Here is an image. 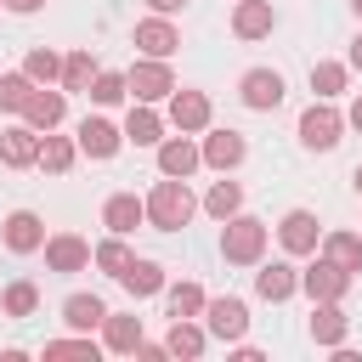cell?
<instances>
[{"mask_svg": "<svg viewBox=\"0 0 362 362\" xmlns=\"http://www.w3.org/2000/svg\"><path fill=\"white\" fill-rule=\"evenodd\" d=\"M141 204H147V221H153L158 232H181V226L192 221V209H198L192 192H187V181H175V175H164Z\"/></svg>", "mask_w": 362, "mask_h": 362, "instance_id": "6da1fadb", "label": "cell"}, {"mask_svg": "<svg viewBox=\"0 0 362 362\" xmlns=\"http://www.w3.org/2000/svg\"><path fill=\"white\" fill-rule=\"evenodd\" d=\"M221 255H226L232 266H255V260L266 255V221H255V215H226V221H221Z\"/></svg>", "mask_w": 362, "mask_h": 362, "instance_id": "7a4b0ae2", "label": "cell"}, {"mask_svg": "<svg viewBox=\"0 0 362 362\" xmlns=\"http://www.w3.org/2000/svg\"><path fill=\"white\" fill-rule=\"evenodd\" d=\"M339 130H345V119L317 96L305 113H300V141L311 147V153H328V147H339Z\"/></svg>", "mask_w": 362, "mask_h": 362, "instance_id": "3957f363", "label": "cell"}, {"mask_svg": "<svg viewBox=\"0 0 362 362\" xmlns=\"http://www.w3.org/2000/svg\"><path fill=\"white\" fill-rule=\"evenodd\" d=\"M124 85H130L136 102H164V96L175 90V74H170L164 57H147V62H136V68L124 74Z\"/></svg>", "mask_w": 362, "mask_h": 362, "instance_id": "277c9868", "label": "cell"}, {"mask_svg": "<svg viewBox=\"0 0 362 362\" xmlns=\"http://www.w3.org/2000/svg\"><path fill=\"white\" fill-rule=\"evenodd\" d=\"M300 288H305L311 300H345V294H351V272H345L339 260H328V255H322L317 266H305V272H300Z\"/></svg>", "mask_w": 362, "mask_h": 362, "instance_id": "5b68a950", "label": "cell"}, {"mask_svg": "<svg viewBox=\"0 0 362 362\" xmlns=\"http://www.w3.org/2000/svg\"><path fill=\"white\" fill-rule=\"evenodd\" d=\"M204 328H209L215 339H243V334H249V305L232 300V294L204 300Z\"/></svg>", "mask_w": 362, "mask_h": 362, "instance_id": "8992f818", "label": "cell"}, {"mask_svg": "<svg viewBox=\"0 0 362 362\" xmlns=\"http://www.w3.org/2000/svg\"><path fill=\"white\" fill-rule=\"evenodd\" d=\"M238 90H243V107L266 113V107L283 102V74H277V68H249V74L238 79Z\"/></svg>", "mask_w": 362, "mask_h": 362, "instance_id": "52a82bcc", "label": "cell"}, {"mask_svg": "<svg viewBox=\"0 0 362 362\" xmlns=\"http://www.w3.org/2000/svg\"><path fill=\"white\" fill-rule=\"evenodd\" d=\"M62 113H68V96H62V90H51V85H34V96L23 102V124H34L40 136H45V130H57V124H62Z\"/></svg>", "mask_w": 362, "mask_h": 362, "instance_id": "ba28073f", "label": "cell"}, {"mask_svg": "<svg viewBox=\"0 0 362 362\" xmlns=\"http://www.w3.org/2000/svg\"><path fill=\"white\" fill-rule=\"evenodd\" d=\"M74 141H79L85 158H113V153L124 147V130H119L113 119H85V124L74 130Z\"/></svg>", "mask_w": 362, "mask_h": 362, "instance_id": "9c48e42d", "label": "cell"}, {"mask_svg": "<svg viewBox=\"0 0 362 362\" xmlns=\"http://www.w3.org/2000/svg\"><path fill=\"white\" fill-rule=\"evenodd\" d=\"M243 153H249V141H243L238 130H209V136H204V147H198V158H204L209 170H221V175H226V170H238V164H243Z\"/></svg>", "mask_w": 362, "mask_h": 362, "instance_id": "30bf717a", "label": "cell"}, {"mask_svg": "<svg viewBox=\"0 0 362 362\" xmlns=\"http://www.w3.org/2000/svg\"><path fill=\"white\" fill-rule=\"evenodd\" d=\"M45 266L62 272V277H74V272L90 266V243L74 238V232H57V238H45Z\"/></svg>", "mask_w": 362, "mask_h": 362, "instance_id": "8fae6325", "label": "cell"}, {"mask_svg": "<svg viewBox=\"0 0 362 362\" xmlns=\"http://www.w3.org/2000/svg\"><path fill=\"white\" fill-rule=\"evenodd\" d=\"M6 249H11V255L45 249V221H40L34 209H11V215H6Z\"/></svg>", "mask_w": 362, "mask_h": 362, "instance_id": "7c38bea8", "label": "cell"}, {"mask_svg": "<svg viewBox=\"0 0 362 362\" xmlns=\"http://www.w3.org/2000/svg\"><path fill=\"white\" fill-rule=\"evenodd\" d=\"M317 238H322V232H317V215H311V209H288V215L277 221V243H283L288 255H311Z\"/></svg>", "mask_w": 362, "mask_h": 362, "instance_id": "4fadbf2b", "label": "cell"}, {"mask_svg": "<svg viewBox=\"0 0 362 362\" xmlns=\"http://www.w3.org/2000/svg\"><path fill=\"white\" fill-rule=\"evenodd\" d=\"M141 221H147V204H141L136 192H113V198L102 204V226H107V232H119V238H130Z\"/></svg>", "mask_w": 362, "mask_h": 362, "instance_id": "5bb4252c", "label": "cell"}, {"mask_svg": "<svg viewBox=\"0 0 362 362\" xmlns=\"http://www.w3.org/2000/svg\"><path fill=\"white\" fill-rule=\"evenodd\" d=\"M272 28H277L272 0H238V11H232V34L238 40H266Z\"/></svg>", "mask_w": 362, "mask_h": 362, "instance_id": "9a60e30c", "label": "cell"}, {"mask_svg": "<svg viewBox=\"0 0 362 362\" xmlns=\"http://www.w3.org/2000/svg\"><path fill=\"white\" fill-rule=\"evenodd\" d=\"M170 124L187 130V136L204 130V124H209V96H204V90H170Z\"/></svg>", "mask_w": 362, "mask_h": 362, "instance_id": "2e32d148", "label": "cell"}, {"mask_svg": "<svg viewBox=\"0 0 362 362\" xmlns=\"http://www.w3.org/2000/svg\"><path fill=\"white\" fill-rule=\"evenodd\" d=\"M198 164H204V158H198V147L187 141V130H181V136H170V141H158V175H175V181H187Z\"/></svg>", "mask_w": 362, "mask_h": 362, "instance_id": "e0dca14e", "label": "cell"}, {"mask_svg": "<svg viewBox=\"0 0 362 362\" xmlns=\"http://www.w3.org/2000/svg\"><path fill=\"white\" fill-rule=\"evenodd\" d=\"M0 158H6L11 170H28V164L40 158V130H34V124H11V130H0Z\"/></svg>", "mask_w": 362, "mask_h": 362, "instance_id": "ac0fdd59", "label": "cell"}, {"mask_svg": "<svg viewBox=\"0 0 362 362\" xmlns=\"http://www.w3.org/2000/svg\"><path fill=\"white\" fill-rule=\"evenodd\" d=\"M175 45H181V34H175L170 17H147V23H136V51H141V57H170Z\"/></svg>", "mask_w": 362, "mask_h": 362, "instance_id": "d6986e66", "label": "cell"}, {"mask_svg": "<svg viewBox=\"0 0 362 362\" xmlns=\"http://www.w3.org/2000/svg\"><path fill=\"white\" fill-rule=\"evenodd\" d=\"M294 288H300V272H294L288 260H272V266H260V272H255V294H260V300H272V305H277V300H288Z\"/></svg>", "mask_w": 362, "mask_h": 362, "instance_id": "ffe728a7", "label": "cell"}, {"mask_svg": "<svg viewBox=\"0 0 362 362\" xmlns=\"http://www.w3.org/2000/svg\"><path fill=\"white\" fill-rule=\"evenodd\" d=\"M311 339L317 345H345V311H339V300H311Z\"/></svg>", "mask_w": 362, "mask_h": 362, "instance_id": "44dd1931", "label": "cell"}, {"mask_svg": "<svg viewBox=\"0 0 362 362\" xmlns=\"http://www.w3.org/2000/svg\"><path fill=\"white\" fill-rule=\"evenodd\" d=\"M124 141H136V147H158V141H164V119L153 113V102H136V107H130Z\"/></svg>", "mask_w": 362, "mask_h": 362, "instance_id": "7402d4cb", "label": "cell"}, {"mask_svg": "<svg viewBox=\"0 0 362 362\" xmlns=\"http://www.w3.org/2000/svg\"><path fill=\"white\" fill-rule=\"evenodd\" d=\"M102 317H107V305H102L96 294H68V300H62V322H68L74 334H90V328H102Z\"/></svg>", "mask_w": 362, "mask_h": 362, "instance_id": "603a6c76", "label": "cell"}, {"mask_svg": "<svg viewBox=\"0 0 362 362\" xmlns=\"http://www.w3.org/2000/svg\"><path fill=\"white\" fill-rule=\"evenodd\" d=\"M102 345L107 351H119V356H136V345H141V317H102Z\"/></svg>", "mask_w": 362, "mask_h": 362, "instance_id": "cb8c5ba5", "label": "cell"}, {"mask_svg": "<svg viewBox=\"0 0 362 362\" xmlns=\"http://www.w3.org/2000/svg\"><path fill=\"white\" fill-rule=\"evenodd\" d=\"M119 283H124L136 300H147V294H158V288H164V266H158V260H136V255H130V266L119 272Z\"/></svg>", "mask_w": 362, "mask_h": 362, "instance_id": "d4e9b609", "label": "cell"}, {"mask_svg": "<svg viewBox=\"0 0 362 362\" xmlns=\"http://www.w3.org/2000/svg\"><path fill=\"white\" fill-rule=\"evenodd\" d=\"M204 345H209V328H198L192 317H175L170 322V339H164L170 356H204Z\"/></svg>", "mask_w": 362, "mask_h": 362, "instance_id": "484cf974", "label": "cell"}, {"mask_svg": "<svg viewBox=\"0 0 362 362\" xmlns=\"http://www.w3.org/2000/svg\"><path fill=\"white\" fill-rule=\"evenodd\" d=\"M74 158H79V141H68V136H40V158L34 164H45L51 175H62V170H74Z\"/></svg>", "mask_w": 362, "mask_h": 362, "instance_id": "4316f807", "label": "cell"}, {"mask_svg": "<svg viewBox=\"0 0 362 362\" xmlns=\"http://www.w3.org/2000/svg\"><path fill=\"white\" fill-rule=\"evenodd\" d=\"M322 255L339 260V266L356 277V272H362V232H328V238H322Z\"/></svg>", "mask_w": 362, "mask_h": 362, "instance_id": "83f0119b", "label": "cell"}, {"mask_svg": "<svg viewBox=\"0 0 362 362\" xmlns=\"http://www.w3.org/2000/svg\"><path fill=\"white\" fill-rule=\"evenodd\" d=\"M345 79H351L345 62H317V68H311V90H317L322 102H334V96L345 90Z\"/></svg>", "mask_w": 362, "mask_h": 362, "instance_id": "f1b7e54d", "label": "cell"}, {"mask_svg": "<svg viewBox=\"0 0 362 362\" xmlns=\"http://www.w3.org/2000/svg\"><path fill=\"white\" fill-rule=\"evenodd\" d=\"M204 209H209L215 221L238 215V209H243V187H238V181H215V187H209V198H204Z\"/></svg>", "mask_w": 362, "mask_h": 362, "instance_id": "f546056e", "label": "cell"}, {"mask_svg": "<svg viewBox=\"0 0 362 362\" xmlns=\"http://www.w3.org/2000/svg\"><path fill=\"white\" fill-rule=\"evenodd\" d=\"M23 74H28L34 85H51V79H62V57H57V51H45V45H34V51H28V62H23Z\"/></svg>", "mask_w": 362, "mask_h": 362, "instance_id": "4dcf8cb0", "label": "cell"}, {"mask_svg": "<svg viewBox=\"0 0 362 362\" xmlns=\"http://www.w3.org/2000/svg\"><path fill=\"white\" fill-rule=\"evenodd\" d=\"M90 79H96V62H90V51H74V57H62V90H90Z\"/></svg>", "mask_w": 362, "mask_h": 362, "instance_id": "1f68e13d", "label": "cell"}, {"mask_svg": "<svg viewBox=\"0 0 362 362\" xmlns=\"http://www.w3.org/2000/svg\"><path fill=\"white\" fill-rule=\"evenodd\" d=\"M96 107H113V102H124L130 96V85H124V74H102L96 68V79H90V90H85Z\"/></svg>", "mask_w": 362, "mask_h": 362, "instance_id": "d6a6232c", "label": "cell"}, {"mask_svg": "<svg viewBox=\"0 0 362 362\" xmlns=\"http://www.w3.org/2000/svg\"><path fill=\"white\" fill-rule=\"evenodd\" d=\"M34 305H40V288H34V283H23V277L0 294V311H6V317H34Z\"/></svg>", "mask_w": 362, "mask_h": 362, "instance_id": "836d02e7", "label": "cell"}, {"mask_svg": "<svg viewBox=\"0 0 362 362\" xmlns=\"http://www.w3.org/2000/svg\"><path fill=\"white\" fill-rule=\"evenodd\" d=\"M164 294H170V317H198V311H204V300H209L198 283H170Z\"/></svg>", "mask_w": 362, "mask_h": 362, "instance_id": "e575fe53", "label": "cell"}, {"mask_svg": "<svg viewBox=\"0 0 362 362\" xmlns=\"http://www.w3.org/2000/svg\"><path fill=\"white\" fill-rule=\"evenodd\" d=\"M90 260H96V266H102V272H107V277H119V272H124V266H130V249H124V238H119V232H113V238H107V243H96V249H90Z\"/></svg>", "mask_w": 362, "mask_h": 362, "instance_id": "d590c367", "label": "cell"}, {"mask_svg": "<svg viewBox=\"0 0 362 362\" xmlns=\"http://www.w3.org/2000/svg\"><path fill=\"white\" fill-rule=\"evenodd\" d=\"M28 96H34V79L28 74H0V107L6 113H23Z\"/></svg>", "mask_w": 362, "mask_h": 362, "instance_id": "8d00e7d4", "label": "cell"}, {"mask_svg": "<svg viewBox=\"0 0 362 362\" xmlns=\"http://www.w3.org/2000/svg\"><path fill=\"white\" fill-rule=\"evenodd\" d=\"M45 356H90V362H96V345H90V339H51Z\"/></svg>", "mask_w": 362, "mask_h": 362, "instance_id": "74e56055", "label": "cell"}, {"mask_svg": "<svg viewBox=\"0 0 362 362\" xmlns=\"http://www.w3.org/2000/svg\"><path fill=\"white\" fill-rule=\"evenodd\" d=\"M0 6H6V11H17V17H28V11H40L45 0H0Z\"/></svg>", "mask_w": 362, "mask_h": 362, "instance_id": "f35d334b", "label": "cell"}, {"mask_svg": "<svg viewBox=\"0 0 362 362\" xmlns=\"http://www.w3.org/2000/svg\"><path fill=\"white\" fill-rule=\"evenodd\" d=\"M147 6H153V11H158V17H170V11H181V6H187V0H147Z\"/></svg>", "mask_w": 362, "mask_h": 362, "instance_id": "ab89813d", "label": "cell"}, {"mask_svg": "<svg viewBox=\"0 0 362 362\" xmlns=\"http://www.w3.org/2000/svg\"><path fill=\"white\" fill-rule=\"evenodd\" d=\"M351 68H362V34L351 40Z\"/></svg>", "mask_w": 362, "mask_h": 362, "instance_id": "60d3db41", "label": "cell"}, {"mask_svg": "<svg viewBox=\"0 0 362 362\" xmlns=\"http://www.w3.org/2000/svg\"><path fill=\"white\" fill-rule=\"evenodd\" d=\"M351 124H356V130H362V96H356V102H351Z\"/></svg>", "mask_w": 362, "mask_h": 362, "instance_id": "b9f144b4", "label": "cell"}, {"mask_svg": "<svg viewBox=\"0 0 362 362\" xmlns=\"http://www.w3.org/2000/svg\"><path fill=\"white\" fill-rule=\"evenodd\" d=\"M351 187H356V192H362V164H356V170H351Z\"/></svg>", "mask_w": 362, "mask_h": 362, "instance_id": "7bdbcfd3", "label": "cell"}, {"mask_svg": "<svg viewBox=\"0 0 362 362\" xmlns=\"http://www.w3.org/2000/svg\"><path fill=\"white\" fill-rule=\"evenodd\" d=\"M351 6H356V17H362V0H351Z\"/></svg>", "mask_w": 362, "mask_h": 362, "instance_id": "ee69618b", "label": "cell"}]
</instances>
